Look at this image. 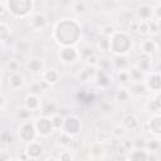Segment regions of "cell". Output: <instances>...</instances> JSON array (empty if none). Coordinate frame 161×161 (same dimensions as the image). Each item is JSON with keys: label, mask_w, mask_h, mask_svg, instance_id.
Listing matches in <instances>:
<instances>
[{"label": "cell", "mask_w": 161, "mask_h": 161, "mask_svg": "<svg viewBox=\"0 0 161 161\" xmlns=\"http://www.w3.org/2000/svg\"><path fill=\"white\" fill-rule=\"evenodd\" d=\"M54 39L64 47H73L80 36V26L74 19H63L58 21L53 31Z\"/></svg>", "instance_id": "cell-1"}, {"label": "cell", "mask_w": 161, "mask_h": 161, "mask_svg": "<svg viewBox=\"0 0 161 161\" xmlns=\"http://www.w3.org/2000/svg\"><path fill=\"white\" fill-rule=\"evenodd\" d=\"M132 47L131 36L126 31H114L109 36V50L116 55H126Z\"/></svg>", "instance_id": "cell-2"}, {"label": "cell", "mask_w": 161, "mask_h": 161, "mask_svg": "<svg viewBox=\"0 0 161 161\" xmlns=\"http://www.w3.org/2000/svg\"><path fill=\"white\" fill-rule=\"evenodd\" d=\"M6 10L14 18H26L34 10V1L31 0H8L5 1Z\"/></svg>", "instance_id": "cell-3"}, {"label": "cell", "mask_w": 161, "mask_h": 161, "mask_svg": "<svg viewBox=\"0 0 161 161\" xmlns=\"http://www.w3.org/2000/svg\"><path fill=\"white\" fill-rule=\"evenodd\" d=\"M82 128V123L79 121V118L77 116H68L64 118V123H63V132L67 133L70 137L78 136L79 131Z\"/></svg>", "instance_id": "cell-4"}, {"label": "cell", "mask_w": 161, "mask_h": 161, "mask_svg": "<svg viewBox=\"0 0 161 161\" xmlns=\"http://www.w3.org/2000/svg\"><path fill=\"white\" fill-rule=\"evenodd\" d=\"M19 138L23 141V142H33L35 136H36V132H35V128H34V123L30 122V121H26V122H23L19 127Z\"/></svg>", "instance_id": "cell-5"}, {"label": "cell", "mask_w": 161, "mask_h": 161, "mask_svg": "<svg viewBox=\"0 0 161 161\" xmlns=\"http://www.w3.org/2000/svg\"><path fill=\"white\" fill-rule=\"evenodd\" d=\"M34 128L36 135L42 136V137H48L52 132H53V127L50 123V118L49 117H44L40 116L35 122H34Z\"/></svg>", "instance_id": "cell-6"}, {"label": "cell", "mask_w": 161, "mask_h": 161, "mask_svg": "<svg viewBox=\"0 0 161 161\" xmlns=\"http://www.w3.org/2000/svg\"><path fill=\"white\" fill-rule=\"evenodd\" d=\"M135 18H136L138 21H148L150 19H152V18H153V9H152V5H150V4H147V3L140 4V5L136 8Z\"/></svg>", "instance_id": "cell-7"}, {"label": "cell", "mask_w": 161, "mask_h": 161, "mask_svg": "<svg viewBox=\"0 0 161 161\" xmlns=\"http://www.w3.org/2000/svg\"><path fill=\"white\" fill-rule=\"evenodd\" d=\"M78 58H79L78 50H77L74 47H63V48L59 50V59H60L63 63L70 64V63H74Z\"/></svg>", "instance_id": "cell-8"}, {"label": "cell", "mask_w": 161, "mask_h": 161, "mask_svg": "<svg viewBox=\"0 0 161 161\" xmlns=\"http://www.w3.org/2000/svg\"><path fill=\"white\" fill-rule=\"evenodd\" d=\"M47 24H48V19L47 15L43 13H35L29 19V26L35 31H40L47 26Z\"/></svg>", "instance_id": "cell-9"}, {"label": "cell", "mask_w": 161, "mask_h": 161, "mask_svg": "<svg viewBox=\"0 0 161 161\" xmlns=\"http://www.w3.org/2000/svg\"><path fill=\"white\" fill-rule=\"evenodd\" d=\"M96 74H97V70L94 67H91V65H84L83 68H80L77 74H75V78L82 82V83H86V82H91L92 79L96 78Z\"/></svg>", "instance_id": "cell-10"}, {"label": "cell", "mask_w": 161, "mask_h": 161, "mask_svg": "<svg viewBox=\"0 0 161 161\" xmlns=\"http://www.w3.org/2000/svg\"><path fill=\"white\" fill-rule=\"evenodd\" d=\"M145 87H146V89L152 91L155 94L160 93V88H161V78H160V74H158L157 72L151 73V74L146 78Z\"/></svg>", "instance_id": "cell-11"}, {"label": "cell", "mask_w": 161, "mask_h": 161, "mask_svg": "<svg viewBox=\"0 0 161 161\" xmlns=\"http://www.w3.org/2000/svg\"><path fill=\"white\" fill-rule=\"evenodd\" d=\"M24 152L26 153V156H28L29 158H31V160H36V158H39V157L43 155L44 148H43V146H42L40 143L33 141V142H29V143L26 145Z\"/></svg>", "instance_id": "cell-12"}, {"label": "cell", "mask_w": 161, "mask_h": 161, "mask_svg": "<svg viewBox=\"0 0 161 161\" xmlns=\"http://www.w3.org/2000/svg\"><path fill=\"white\" fill-rule=\"evenodd\" d=\"M140 126V119L133 113H127L122 118V127L126 131H133Z\"/></svg>", "instance_id": "cell-13"}, {"label": "cell", "mask_w": 161, "mask_h": 161, "mask_svg": "<svg viewBox=\"0 0 161 161\" xmlns=\"http://www.w3.org/2000/svg\"><path fill=\"white\" fill-rule=\"evenodd\" d=\"M42 77H43L42 80H44L49 87L55 84V83H58V80H59V73L54 68H49V69L43 70Z\"/></svg>", "instance_id": "cell-14"}, {"label": "cell", "mask_w": 161, "mask_h": 161, "mask_svg": "<svg viewBox=\"0 0 161 161\" xmlns=\"http://www.w3.org/2000/svg\"><path fill=\"white\" fill-rule=\"evenodd\" d=\"M26 69L34 74H39L43 73L44 70V62L39 58H33L26 63Z\"/></svg>", "instance_id": "cell-15"}, {"label": "cell", "mask_w": 161, "mask_h": 161, "mask_svg": "<svg viewBox=\"0 0 161 161\" xmlns=\"http://www.w3.org/2000/svg\"><path fill=\"white\" fill-rule=\"evenodd\" d=\"M25 80H24V75L20 74L19 72L18 73H13L10 74L9 77V87L13 89V91H16V89H20L23 86H24Z\"/></svg>", "instance_id": "cell-16"}, {"label": "cell", "mask_w": 161, "mask_h": 161, "mask_svg": "<svg viewBox=\"0 0 161 161\" xmlns=\"http://www.w3.org/2000/svg\"><path fill=\"white\" fill-rule=\"evenodd\" d=\"M58 104L55 103V102H47V103H44V104H42L40 106V113H42V116H44V117H52L53 114H55V113H58Z\"/></svg>", "instance_id": "cell-17"}, {"label": "cell", "mask_w": 161, "mask_h": 161, "mask_svg": "<svg viewBox=\"0 0 161 161\" xmlns=\"http://www.w3.org/2000/svg\"><path fill=\"white\" fill-rule=\"evenodd\" d=\"M157 49H158L157 43L153 39H145L141 43V50H142V53L145 55H150L151 57V54H153Z\"/></svg>", "instance_id": "cell-18"}, {"label": "cell", "mask_w": 161, "mask_h": 161, "mask_svg": "<svg viewBox=\"0 0 161 161\" xmlns=\"http://www.w3.org/2000/svg\"><path fill=\"white\" fill-rule=\"evenodd\" d=\"M40 106H42V103L39 101L38 96H34V94H30L29 93L25 97V104H24V107H26L29 111H31V112L38 111V109H40Z\"/></svg>", "instance_id": "cell-19"}, {"label": "cell", "mask_w": 161, "mask_h": 161, "mask_svg": "<svg viewBox=\"0 0 161 161\" xmlns=\"http://www.w3.org/2000/svg\"><path fill=\"white\" fill-rule=\"evenodd\" d=\"M135 67H136L138 70H141L142 73L148 72V70H150V67H151V57L142 54L141 57H138L137 63H136Z\"/></svg>", "instance_id": "cell-20"}, {"label": "cell", "mask_w": 161, "mask_h": 161, "mask_svg": "<svg viewBox=\"0 0 161 161\" xmlns=\"http://www.w3.org/2000/svg\"><path fill=\"white\" fill-rule=\"evenodd\" d=\"M130 96H135V97H141L145 94L146 92V87H145V83H141V82H135L130 89H127Z\"/></svg>", "instance_id": "cell-21"}, {"label": "cell", "mask_w": 161, "mask_h": 161, "mask_svg": "<svg viewBox=\"0 0 161 161\" xmlns=\"http://www.w3.org/2000/svg\"><path fill=\"white\" fill-rule=\"evenodd\" d=\"M135 19H136V18L133 16V14H132L130 10H121L119 14H118V23L122 24L125 28H127L128 24H130L132 20H135Z\"/></svg>", "instance_id": "cell-22"}, {"label": "cell", "mask_w": 161, "mask_h": 161, "mask_svg": "<svg viewBox=\"0 0 161 161\" xmlns=\"http://www.w3.org/2000/svg\"><path fill=\"white\" fill-rule=\"evenodd\" d=\"M148 127H150V131L152 133H155L156 136H158L161 133V117H160V114H155L150 119Z\"/></svg>", "instance_id": "cell-23"}, {"label": "cell", "mask_w": 161, "mask_h": 161, "mask_svg": "<svg viewBox=\"0 0 161 161\" xmlns=\"http://www.w3.org/2000/svg\"><path fill=\"white\" fill-rule=\"evenodd\" d=\"M70 6H72V10L78 15H83L88 13V4L86 1H72Z\"/></svg>", "instance_id": "cell-24"}, {"label": "cell", "mask_w": 161, "mask_h": 161, "mask_svg": "<svg viewBox=\"0 0 161 161\" xmlns=\"http://www.w3.org/2000/svg\"><path fill=\"white\" fill-rule=\"evenodd\" d=\"M47 88H49V86L44 82V80H38V82H35V83H33L31 86H30V88H29V92H30V94H34V96H38V94H40V93H43Z\"/></svg>", "instance_id": "cell-25"}, {"label": "cell", "mask_w": 161, "mask_h": 161, "mask_svg": "<svg viewBox=\"0 0 161 161\" xmlns=\"http://www.w3.org/2000/svg\"><path fill=\"white\" fill-rule=\"evenodd\" d=\"M130 161H147V151L146 150H132L128 153Z\"/></svg>", "instance_id": "cell-26"}, {"label": "cell", "mask_w": 161, "mask_h": 161, "mask_svg": "<svg viewBox=\"0 0 161 161\" xmlns=\"http://www.w3.org/2000/svg\"><path fill=\"white\" fill-rule=\"evenodd\" d=\"M133 150V141L128 140H122L119 146H118V153L122 156H128V153Z\"/></svg>", "instance_id": "cell-27"}, {"label": "cell", "mask_w": 161, "mask_h": 161, "mask_svg": "<svg viewBox=\"0 0 161 161\" xmlns=\"http://www.w3.org/2000/svg\"><path fill=\"white\" fill-rule=\"evenodd\" d=\"M93 54H96V53H94V48H93L92 45L84 44V45H82V47L78 49V55H79V58H82L83 60H86L87 58H89V57L93 55Z\"/></svg>", "instance_id": "cell-28"}, {"label": "cell", "mask_w": 161, "mask_h": 161, "mask_svg": "<svg viewBox=\"0 0 161 161\" xmlns=\"http://www.w3.org/2000/svg\"><path fill=\"white\" fill-rule=\"evenodd\" d=\"M127 63L128 62H127V57L126 55H114V58L112 60V64L118 70H123L127 67Z\"/></svg>", "instance_id": "cell-29"}, {"label": "cell", "mask_w": 161, "mask_h": 161, "mask_svg": "<svg viewBox=\"0 0 161 161\" xmlns=\"http://www.w3.org/2000/svg\"><path fill=\"white\" fill-rule=\"evenodd\" d=\"M147 108L150 111H153L155 114H158L160 113V108H161V103H160V93L155 94V98L150 99L148 103H147Z\"/></svg>", "instance_id": "cell-30"}, {"label": "cell", "mask_w": 161, "mask_h": 161, "mask_svg": "<svg viewBox=\"0 0 161 161\" xmlns=\"http://www.w3.org/2000/svg\"><path fill=\"white\" fill-rule=\"evenodd\" d=\"M104 152H106V146L104 145H102V143H94L92 147H91V155L93 156V157H96V158H99V157H102L103 155H104Z\"/></svg>", "instance_id": "cell-31"}, {"label": "cell", "mask_w": 161, "mask_h": 161, "mask_svg": "<svg viewBox=\"0 0 161 161\" xmlns=\"http://www.w3.org/2000/svg\"><path fill=\"white\" fill-rule=\"evenodd\" d=\"M50 118V123H52V127L53 130H60L63 128V123H64V117H62L59 113H55L53 114Z\"/></svg>", "instance_id": "cell-32"}, {"label": "cell", "mask_w": 161, "mask_h": 161, "mask_svg": "<svg viewBox=\"0 0 161 161\" xmlns=\"http://www.w3.org/2000/svg\"><path fill=\"white\" fill-rule=\"evenodd\" d=\"M147 23V28H148V34L151 35H157L158 31H160V21L156 20V19H150Z\"/></svg>", "instance_id": "cell-33"}, {"label": "cell", "mask_w": 161, "mask_h": 161, "mask_svg": "<svg viewBox=\"0 0 161 161\" xmlns=\"http://www.w3.org/2000/svg\"><path fill=\"white\" fill-rule=\"evenodd\" d=\"M109 141H112V136H111V132L107 131V130H102V131H98L97 133V142L98 143H108Z\"/></svg>", "instance_id": "cell-34"}, {"label": "cell", "mask_w": 161, "mask_h": 161, "mask_svg": "<svg viewBox=\"0 0 161 161\" xmlns=\"http://www.w3.org/2000/svg\"><path fill=\"white\" fill-rule=\"evenodd\" d=\"M94 79L97 80V84H98L99 87H108V86L111 84L109 78H108V75H107L104 72H98V73L96 74V78H94Z\"/></svg>", "instance_id": "cell-35"}, {"label": "cell", "mask_w": 161, "mask_h": 161, "mask_svg": "<svg viewBox=\"0 0 161 161\" xmlns=\"http://www.w3.org/2000/svg\"><path fill=\"white\" fill-rule=\"evenodd\" d=\"M109 132H111V136H112V137H114L116 140H122V138L127 135V131H126L121 125L114 126Z\"/></svg>", "instance_id": "cell-36"}, {"label": "cell", "mask_w": 161, "mask_h": 161, "mask_svg": "<svg viewBox=\"0 0 161 161\" xmlns=\"http://www.w3.org/2000/svg\"><path fill=\"white\" fill-rule=\"evenodd\" d=\"M31 114H33V112L29 111L26 107H21V108H19V109L16 111V117H18L20 121H23V122L29 121L30 117H31Z\"/></svg>", "instance_id": "cell-37"}, {"label": "cell", "mask_w": 161, "mask_h": 161, "mask_svg": "<svg viewBox=\"0 0 161 161\" xmlns=\"http://www.w3.org/2000/svg\"><path fill=\"white\" fill-rule=\"evenodd\" d=\"M97 47L102 52L109 50V38L108 36H104V35H99L98 39H97Z\"/></svg>", "instance_id": "cell-38"}, {"label": "cell", "mask_w": 161, "mask_h": 161, "mask_svg": "<svg viewBox=\"0 0 161 161\" xmlns=\"http://www.w3.org/2000/svg\"><path fill=\"white\" fill-rule=\"evenodd\" d=\"M128 74H130V80H133V82H141V79L143 77V73L141 70H138L136 67L131 68L128 70Z\"/></svg>", "instance_id": "cell-39"}, {"label": "cell", "mask_w": 161, "mask_h": 161, "mask_svg": "<svg viewBox=\"0 0 161 161\" xmlns=\"http://www.w3.org/2000/svg\"><path fill=\"white\" fill-rule=\"evenodd\" d=\"M10 38V28L5 23H0V42H5Z\"/></svg>", "instance_id": "cell-40"}, {"label": "cell", "mask_w": 161, "mask_h": 161, "mask_svg": "<svg viewBox=\"0 0 161 161\" xmlns=\"http://www.w3.org/2000/svg\"><path fill=\"white\" fill-rule=\"evenodd\" d=\"M160 148V142L158 140H151V141H146V146L145 150H147L148 152H157Z\"/></svg>", "instance_id": "cell-41"}, {"label": "cell", "mask_w": 161, "mask_h": 161, "mask_svg": "<svg viewBox=\"0 0 161 161\" xmlns=\"http://www.w3.org/2000/svg\"><path fill=\"white\" fill-rule=\"evenodd\" d=\"M19 67H20V63H19L16 59H11V60H9L8 64H6V69L9 70L10 74L18 73V72H19Z\"/></svg>", "instance_id": "cell-42"}, {"label": "cell", "mask_w": 161, "mask_h": 161, "mask_svg": "<svg viewBox=\"0 0 161 161\" xmlns=\"http://www.w3.org/2000/svg\"><path fill=\"white\" fill-rule=\"evenodd\" d=\"M117 80L121 83V84H125V83H127L128 80H130V74H128V70H126V69H123V70H118V73H117Z\"/></svg>", "instance_id": "cell-43"}, {"label": "cell", "mask_w": 161, "mask_h": 161, "mask_svg": "<svg viewBox=\"0 0 161 161\" xmlns=\"http://www.w3.org/2000/svg\"><path fill=\"white\" fill-rule=\"evenodd\" d=\"M70 140H72L70 136H68L67 133L62 132V133L59 135V137H58V143L62 145L63 147H69V145H70Z\"/></svg>", "instance_id": "cell-44"}, {"label": "cell", "mask_w": 161, "mask_h": 161, "mask_svg": "<svg viewBox=\"0 0 161 161\" xmlns=\"http://www.w3.org/2000/svg\"><path fill=\"white\" fill-rule=\"evenodd\" d=\"M14 141V136L9 131H3L0 133V142L1 143H11Z\"/></svg>", "instance_id": "cell-45"}, {"label": "cell", "mask_w": 161, "mask_h": 161, "mask_svg": "<svg viewBox=\"0 0 161 161\" xmlns=\"http://www.w3.org/2000/svg\"><path fill=\"white\" fill-rule=\"evenodd\" d=\"M114 31H116V28H114L113 25H111V24L103 25V26L101 28V35H104V36H108V38H109Z\"/></svg>", "instance_id": "cell-46"}, {"label": "cell", "mask_w": 161, "mask_h": 161, "mask_svg": "<svg viewBox=\"0 0 161 161\" xmlns=\"http://www.w3.org/2000/svg\"><path fill=\"white\" fill-rule=\"evenodd\" d=\"M130 97L131 96H130V93H128V91L126 88H121V89L117 91V94H116L117 101H127Z\"/></svg>", "instance_id": "cell-47"}, {"label": "cell", "mask_w": 161, "mask_h": 161, "mask_svg": "<svg viewBox=\"0 0 161 161\" xmlns=\"http://www.w3.org/2000/svg\"><path fill=\"white\" fill-rule=\"evenodd\" d=\"M58 161H73V155H72V152L68 151V150L62 151V152L59 153V156H58Z\"/></svg>", "instance_id": "cell-48"}, {"label": "cell", "mask_w": 161, "mask_h": 161, "mask_svg": "<svg viewBox=\"0 0 161 161\" xmlns=\"http://www.w3.org/2000/svg\"><path fill=\"white\" fill-rule=\"evenodd\" d=\"M79 147H80V140H79V137L78 136H74V137H72V140H70V145H69V148H70V151H78L79 150Z\"/></svg>", "instance_id": "cell-49"}, {"label": "cell", "mask_w": 161, "mask_h": 161, "mask_svg": "<svg viewBox=\"0 0 161 161\" xmlns=\"http://www.w3.org/2000/svg\"><path fill=\"white\" fill-rule=\"evenodd\" d=\"M152 9H153V19L160 21V19H161V1H156L155 6H152Z\"/></svg>", "instance_id": "cell-50"}, {"label": "cell", "mask_w": 161, "mask_h": 161, "mask_svg": "<svg viewBox=\"0 0 161 161\" xmlns=\"http://www.w3.org/2000/svg\"><path fill=\"white\" fill-rule=\"evenodd\" d=\"M98 63H99V58H98L97 54H93V55H91L89 58L86 59V64L87 65H91V67H94V68H97Z\"/></svg>", "instance_id": "cell-51"}, {"label": "cell", "mask_w": 161, "mask_h": 161, "mask_svg": "<svg viewBox=\"0 0 161 161\" xmlns=\"http://www.w3.org/2000/svg\"><path fill=\"white\" fill-rule=\"evenodd\" d=\"M137 31H138L141 35H148V28H147V23H146V21H138Z\"/></svg>", "instance_id": "cell-52"}, {"label": "cell", "mask_w": 161, "mask_h": 161, "mask_svg": "<svg viewBox=\"0 0 161 161\" xmlns=\"http://www.w3.org/2000/svg\"><path fill=\"white\" fill-rule=\"evenodd\" d=\"M112 109H113V107L111 106V103H102L101 104V111L103 113H109V112H112Z\"/></svg>", "instance_id": "cell-53"}, {"label": "cell", "mask_w": 161, "mask_h": 161, "mask_svg": "<svg viewBox=\"0 0 161 161\" xmlns=\"http://www.w3.org/2000/svg\"><path fill=\"white\" fill-rule=\"evenodd\" d=\"M11 160V156L9 152L6 151H0V161H10Z\"/></svg>", "instance_id": "cell-54"}, {"label": "cell", "mask_w": 161, "mask_h": 161, "mask_svg": "<svg viewBox=\"0 0 161 161\" xmlns=\"http://www.w3.org/2000/svg\"><path fill=\"white\" fill-rule=\"evenodd\" d=\"M147 161H158L156 152H147Z\"/></svg>", "instance_id": "cell-55"}, {"label": "cell", "mask_w": 161, "mask_h": 161, "mask_svg": "<svg viewBox=\"0 0 161 161\" xmlns=\"http://www.w3.org/2000/svg\"><path fill=\"white\" fill-rule=\"evenodd\" d=\"M5 10H6V6H5V3H3V1H0V15H4V13H5Z\"/></svg>", "instance_id": "cell-56"}, {"label": "cell", "mask_w": 161, "mask_h": 161, "mask_svg": "<svg viewBox=\"0 0 161 161\" xmlns=\"http://www.w3.org/2000/svg\"><path fill=\"white\" fill-rule=\"evenodd\" d=\"M4 104H5V97H4V96L0 93V108H1Z\"/></svg>", "instance_id": "cell-57"}, {"label": "cell", "mask_w": 161, "mask_h": 161, "mask_svg": "<svg viewBox=\"0 0 161 161\" xmlns=\"http://www.w3.org/2000/svg\"><path fill=\"white\" fill-rule=\"evenodd\" d=\"M44 161H58V158H57V157H54V156H48Z\"/></svg>", "instance_id": "cell-58"}, {"label": "cell", "mask_w": 161, "mask_h": 161, "mask_svg": "<svg viewBox=\"0 0 161 161\" xmlns=\"http://www.w3.org/2000/svg\"><path fill=\"white\" fill-rule=\"evenodd\" d=\"M1 78H3V69L0 68V82H1Z\"/></svg>", "instance_id": "cell-59"}, {"label": "cell", "mask_w": 161, "mask_h": 161, "mask_svg": "<svg viewBox=\"0 0 161 161\" xmlns=\"http://www.w3.org/2000/svg\"><path fill=\"white\" fill-rule=\"evenodd\" d=\"M10 161H20V160H16V158H11Z\"/></svg>", "instance_id": "cell-60"}, {"label": "cell", "mask_w": 161, "mask_h": 161, "mask_svg": "<svg viewBox=\"0 0 161 161\" xmlns=\"http://www.w3.org/2000/svg\"><path fill=\"white\" fill-rule=\"evenodd\" d=\"M0 116H1V108H0Z\"/></svg>", "instance_id": "cell-61"}, {"label": "cell", "mask_w": 161, "mask_h": 161, "mask_svg": "<svg viewBox=\"0 0 161 161\" xmlns=\"http://www.w3.org/2000/svg\"><path fill=\"white\" fill-rule=\"evenodd\" d=\"M0 49H1V45H0Z\"/></svg>", "instance_id": "cell-62"}, {"label": "cell", "mask_w": 161, "mask_h": 161, "mask_svg": "<svg viewBox=\"0 0 161 161\" xmlns=\"http://www.w3.org/2000/svg\"><path fill=\"white\" fill-rule=\"evenodd\" d=\"M158 161H160V160H158Z\"/></svg>", "instance_id": "cell-63"}]
</instances>
